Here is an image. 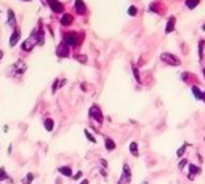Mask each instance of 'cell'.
I'll list each match as a JSON object with an SVG mask.
<instances>
[{
    "label": "cell",
    "mask_w": 205,
    "mask_h": 184,
    "mask_svg": "<svg viewBox=\"0 0 205 184\" xmlns=\"http://www.w3.org/2000/svg\"><path fill=\"white\" fill-rule=\"evenodd\" d=\"M88 115H90V119H93V120L96 122L98 125H101V123L104 122L103 110L100 109V106H98V104H93V106H90V109H88Z\"/></svg>",
    "instance_id": "6da1fadb"
},
{
    "label": "cell",
    "mask_w": 205,
    "mask_h": 184,
    "mask_svg": "<svg viewBox=\"0 0 205 184\" xmlns=\"http://www.w3.org/2000/svg\"><path fill=\"white\" fill-rule=\"evenodd\" d=\"M131 182V168L128 166V163L122 165V175L117 184H130Z\"/></svg>",
    "instance_id": "7a4b0ae2"
},
{
    "label": "cell",
    "mask_w": 205,
    "mask_h": 184,
    "mask_svg": "<svg viewBox=\"0 0 205 184\" xmlns=\"http://www.w3.org/2000/svg\"><path fill=\"white\" fill-rule=\"evenodd\" d=\"M160 59H162L163 63L170 64V66H180V64H181V61H180L178 56H175V54H172V53H162V54H160Z\"/></svg>",
    "instance_id": "3957f363"
},
{
    "label": "cell",
    "mask_w": 205,
    "mask_h": 184,
    "mask_svg": "<svg viewBox=\"0 0 205 184\" xmlns=\"http://www.w3.org/2000/svg\"><path fill=\"white\" fill-rule=\"evenodd\" d=\"M63 42H64L67 47H75V45L79 43V40H77V32H67V34H64Z\"/></svg>",
    "instance_id": "277c9868"
},
{
    "label": "cell",
    "mask_w": 205,
    "mask_h": 184,
    "mask_svg": "<svg viewBox=\"0 0 205 184\" xmlns=\"http://www.w3.org/2000/svg\"><path fill=\"white\" fill-rule=\"evenodd\" d=\"M56 54L59 56V58H67V56H69V47H67L64 42L59 43L58 48H56Z\"/></svg>",
    "instance_id": "5b68a950"
},
{
    "label": "cell",
    "mask_w": 205,
    "mask_h": 184,
    "mask_svg": "<svg viewBox=\"0 0 205 184\" xmlns=\"http://www.w3.org/2000/svg\"><path fill=\"white\" fill-rule=\"evenodd\" d=\"M187 168H189V179H194L197 175H200V166H197V165H194V163H187Z\"/></svg>",
    "instance_id": "8992f818"
},
{
    "label": "cell",
    "mask_w": 205,
    "mask_h": 184,
    "mask_svg": "<svg viewBox=\"0 0 205 184\" xmlns=\"http://www.w3.org/2000/svg\"><path fill=\"white\" fill-rule=\"evenodd\" d=\"M24 70H26V64H24L23 61H18L15 66H11V67H10V72H15L16 75H21Z\"/></svg>",
    "instance_id": "52a82bcc"
},
{
    "label": "cell",
    "mask_w": 205,
    "mask_h": 184,
    "mask_svg": "<svg viewBox=\"0 0 205 184\" xmlns=\"http://www.w3.org/2000/svg\"><path fill=\"white\" fill-rule=\"evenodd\" d=\"M50 8L54 11V13H64V5L63 3H59L58 0H50Z\"/></svg>",
    "instance_id": "ba28073f"
},
{
    "label": "cell",
    "mask_w": 205,
    "mask_h": 184,
    "mask_svg": "<svg viewBox=\"0 0 205 184\" xmlns=\"http://www.w3.org/2000/svg\"><path fill=\"white\" fill-rule=\"evenodd\" d=\"M75 11H77V15H85L87 13V5L84 3V0H75Z\"/></svg>",
    "instance_id": "9c48e42d"
},
{
    "label": "cell",
    "mask_w": 205,
    "mask_h": 184,
    "mask_svg": "<svg viewBox=\"0 0 205 184\" xmlns=\"http://www.w3.org/2000/svg\"><path fill=\"white\" fill-rule=\"evenodd\" d=\"M19 38H21V31L16 27V29L13 31V34H11V38H10V47H15V45L18 43V40H19Z\"/></svg>",
    "instance_id": "30bf717a"
},
{
    "label": "cell",
    "mask_w": 205,
    "mask_h": 184,
    "mask_svg": "<svg viewBox=\"0 0 205 184\" xmlns=\"http://www.w3.org/2000/svg\"><path fill=\"white\" fill-rule=\"evenodd\" d=\"M104 147H106L107 152H112V151L115 149V141L111 139L109 136H106V138H104Z\"/></svg>",
    "instance_id": "8fae6325"
},
{
    "label": "cell",
    "mask_w": 205,
    "mask_h": 184,
    "mask_svg": "<svg viewBox=\"0 0 205 184\" xmlns=\"http://www.w3.org/2000/svg\"><path fill=\"white\" fill-rule=\"evenodd\" d=\"M58 173L63 175V176H66V178H72V175H74V173H72V168L67 166V165H66V166H59V168H58Z\"/></svg>",
    "instance_id": "7c38bea8"
},
{
    "label": "cell",
    "mask_w": 205,
    "mask_h": 184,
    "mask_svg": "<svg viewBox=\"0 0 205 184\" xmlns=\"http://www.w3.org/2000/svg\"><path fill=\"white\" fill-rule=\"evenodd\" d=\"M130 154L133 155V157H136V159H138L140 157V151H138V143H136V141H131V143H130Z\"/></svg>",
    "instance_id": "4fadbf2b"
},
{
    "label": "cell",
    "mask_w": 205,
    "mask_h": 184,
    "mask_svg": "<svg viewBox=\"0 0 205 184\" xmlns=\"http://www.w3.org/2000/svg\"><path fill=\"white\" fill-rule=\"evenodd\" d=\"M175 23H176L175 16H170L168 21H167V26H165V32H167V34H170V32L175 31Z\"/></svg>",
    "instance_id": "5bb4252c"
},
{
    "label": "cell",
    "mask_w": 205,
    "mask_h": 184,
    "mask_svg": "<svg viewBox=\"0 0 205 184\" xmlns=\"http://www.w3.org/2000/svg\"><path fill=\"white\" fill-rule=\"evenodd\" d=\"M7 15H8V26L16 29V16H15V13H13V10H8Z\"/></svg>",
    "instance_id": "9a60e30c"
},
{
    "label": "cell",
    "mask_w": 205,
    "mask_h": 184,
    "mask_svg": "<svg viewBox=\"0 0 205 184\" xmlns=\"http://www.w3.org/2000/svg\"><path fill=\"white\" fill-rule=\"evenodd\" d=\"M72 19H74V18H72L71 15H63V16H61V24H63V26H71V24H72Z\"/></svg>",
    "instance_id": "2e32d148"
},
{
    "label": "cell",
    "mask_w": 205,
    "mask_h": 184,
    "mask_svg": "<svg viewBox=\"0 0 205 184\" xmlns=\"http://www.w3.org/2000/svg\"><path fill=\"white\" fill-rule=\"evenodd\" d=\"M44 126H45V130H47V131H53V128H54V122H53V119H45Z\"/></svg>",
    "instance_id": "e0dca14e"
},
{
    "label": "cell",
    "mask_w": 205,
    "mask_h": 184,
    "mask_svg": "<svg viewBox=\"0 0 205 184\" xmlns=\"http://www.w3.org/2000/svg\"><path fill=\"white\" fill-rule=\"evenodd\" d=\"M191 91H192V95H194V98L199 101V100H202V91L196 87V85H192V88H191Z\"/></svg>",
    "instance_id": "ac0fdd59"
},
{
    "label": "cell",
    "mask_w": 205,
    "mask_h": 184,
    "mask_svg": "<svg viewBox=\"0 0 205 184\" xmlns=\"http://www.w3.org/2000/svg\"><path fill=\"white\" fill-rule=\"evenodd\" d=\"M84 135L87 136V139H88V141H91L93 144H96V138L93 136V133H90V130H88V128H85V130H84Z\"/></svg>",
    "instance_id": "d6986e66"
},
{
    "label": "cell",
    "mask_w": 205,
    "mask_h": 184,
    "mask_svg": "<svg viewBox=\"0 0 205 184\" xmlns=\"http://www.w3.org/2000/svg\"><path fill=\"white\" fill-rule=\"evenodd\" d=\"M199 3H200V0H186V7H187L189 10L196 8V7H197Z\"/></svg>",
    "instance_id": "ffe728a7"
},
{
    "label": "cell",
    "mask_w": 205,
    "mask_h": 184,
    "mask_svg": "<svg viewBox=\"0 0 205 184\" xmlns=\"http://www.w3.org/2000/svg\"><path fill=\"white\" fill-rule=\"evenodd\" d=\"M34 178H35V175H34V173H27V175H26V178L23 179V184H31V182L34 181Z\"/></svg>",
    "instance_id": "44dd1931"
},
{
    "label": "cell",
    "mask_w": 205,
    "mask_h": 184,
    "mask_svg": "<svg viewBox=\"0 0 205 184\" xmlns=\"http://www.w3.org/2000/svg\"><path fill=\"white\" fill-rule=\"evenodd\" d=\"M186 147H187V144H183L178 151H176V155H178V157H183L184 155V152H186Z\"/></svg>",
    "instance_id": "7402d4cb"
},
{
    "label": "cell",
    "mask_w": 205,
    "mask_h": 184,
    "mask_svg": "<svg viewBox=\"0 0 205 184\" xmlns=\"http://www.w3.org/2000/svg\"><path fill=\"white\" fill-rule=\"evenodd\" d=\"M199 58H203V40H199Z\"/></svg>",
    "instance_id": "603a6c76"
},
{
    "label": "cell",
    "mask_w": 205,
    "mask_h": 184,
    "mask_svg": "<svg viewBox=\"0 0 205 184\" xmlns=\"http://www.w3.org/2000/svg\"><path fill=\"white\" fill-rule=\"evenodd\" d=\"M187 163H189V160H187V159H181V160L178 162V168H180V170H183Z\"/></svg>",
    "instance_id": "cb8c5ba5"
},
{
    "label": "cell",
    "mask_w": 205,
    "mask_h": 184,
    "mask_svg": "<svg viewBox=\"0 0 205 184\" xmlns=\"http://www.w3.org/2000/svg\"><path fill=\"white\" fill-rule=\"evenodd\" d=\"M7 179V171L3 166H0V181H5Z\"/></svg>",
    "instance_id": "d4e9b609"
},
{
    "label": "cell",
    "mask_w": 205,
    "mask_h": 184,
    "mask_svg": "<svg viewBox=\"0 0 205 184\" xmlns=\"http://www.w3.org/2000/svg\"><path fill=\"white\" fill-rule=\"evenodd\" d=\"M136 13H138V10H136V7L131 5V7L128 8V15H130V16H136Z\"/></svg>",
    "instance_id": "484cf974"
},
{
    "label": "cell",
    "mask_w": 205,
    "mask_h": 184,
    "mask_svg": "<svg viewBox=\"0 0 205 184\" xmlns=\"http://www.w3.org/2000/svg\"><path fill=\"white\" fill-rule=\"evenodd\" d=\"M133 72H135V79H136V82H141V77H140V74H138V69L133 67Z\"/></svg>",
    "instance_id": "4316f807"
},
{
    "label": "cell",
    "mask_w": 205,
    "mask_h": 184,
    "mask_svg": "<svg viewBox=\"0 0 205 184\" xmlns=\"http://www.w3.org/2000/svg\"><path fill=\"white\" fill-rule=\"evenodd\" d=\"M82 175H84L82 171H77L75 175H72V179H74V181H77V179H82Z\"/></svg>",
    "instance_id": "83f0119b"
},
{
    "label": "cell",
    "mask_w": 205,
    "mask_h": 184,
    "mask_svg": "<svg viewBox=\"0 0 205 184\" xmlns=\"http://www.w3.org/2000/svg\"><path fill=\"white\" fill-rule=\"evenodd\" d=\"M79 61L80 63H87V58H85V56H79Z\"/></svg>",
    "instance_id": "f1b7e54d"
},
{
    "label": "cell",
    "mask_w": 205,
    "mask_h": 184,
    "mask_svg": "<svg viewBox=\"0 0 205 184\" xmlns=\"http://www.w3.org/2000/svg\"><path fill=\"white\" fill-rule=\"evenodd\" d=\"M101 165H103L104 168H107V160H104V159H103V160H101Z\"/></svg>",
    "instance_id": "f546056e"
},
{
    "label": "cell",
    "mask_w": 205,
    "mask_h": 184,
    "mask_svg": "<svg viewBox=\"0 0 205 184\" xmlns=\"http://www.w3.org/2000/svg\"><path fill=\"white\" fill-rule=\"evenodd\" d=\"M79 184H90V181H88V179H82Z\"/></svg>",
    "instance_id": "4dcf8cb0"
},
{
    "label": "cell",
    "mask_w": 205,
    "mask_h": 184,
    "mask_svg": "<svg viewBox=\"0 0 205 184\" xmlns=\"http://www.w3.org/2000/svg\"><path fill=\"white\" fill-rule=\"evenodd\" d=\"M200 101H203V103H205V91H202V100H200Z\"/></svg>",
    "instance_id": "1f68e13d"
},
{
    "label": "cell",
    "mask_w": 205,
    "mask_h": 184,
    "mask_svg": "<svg viewBox=\"0 0 205 184\" xmlns=\"http://www.w3.org/2000/svg\"><path fill=\"white\" fill-rule=\"evenodd\" d=\"M2 58H3V51H2V50H0V59H2Z\"/></svg>",
    "instance_id": "d6a6232c"
},
{
    "label": "cell",
    "mask_w": 205,
    "mask_h": 184,
    "mask_svg": "<svg viewBox=\"0 0 205 184\" xmlns=\"http://www.w3.org/2000/svg\"><path fill=\"white\" fill-rule=\"evenodd\" d=\"M202 74H203V77H205V67L202 69Z\"/></svg>",
    "instance_id": "836d02e7"
},
{
    "label": "cell",
    "mask_w": 205,
    "mask_h": 184,
    "mask_svg": "<svg viewBox=\"0 0 205 184\" xmlns=\"http://www.w3.org/2000/svg\"><path fill=\"white\" fill-rule=\"evenodd\" d=\"M202 29H203V31H205V24H203V26H202Z\"/></svg>",
    "instance_id": "e575fe53"
},
{
    "label": "cell",
    "mask_w": 205,
    "mask_h": 184,
    "mask_svg": "<svg viewBox=\"0 0 205 184\" xmlns=\"http://www.w3.org/2000/svg\"><path fill=\"white\" fill-rule=\"evenodd\" d=\"M143 184H149V182H147V181H144V182H143Z\"/></svg>",
    "instance_id": "d590c367"
},
{
    "label": "cell",
    "mask_w": 205,
    "mask_h": 184,
    "mask_svg": "<svg viewBox=\"0 0 205 184\" xmlns=\"http://www.w3.org/2000/svg\"><path fill=\"white\" fill-rule=\"evenodd\" d=\"M48 2H50V0H48Z\"/></svg>",
    "instance_id": "8d00e7d4"
}]
</instances>
